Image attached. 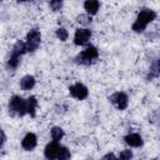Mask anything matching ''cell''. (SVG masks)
<instances>
[{
  "label": "cell",
  "instance_id": "cell-23",
  "mask_svg": "<svg viewBox=\"0 0 160 160\" xmlns=\"http://www.w3.org/2000/svg\"><path fill=\"white\" fill-rule=\"evenodd\" d=\"M102 160H116V158H115L114 154H106V155L102 158Z\"/></svg>",
  "mask_w": 160,
  "mask_h": 160
},
{
  "label": "cell",
  "instance_id": "cell-10",
  "mask_svg": "<svg viewBox=\"0 0 160 160\" xmlns=\"http://www.w3.org/2000/svg\"><path fill=\"white\" fill-rule=\"evenodd\" d=\"M125 142L132 148H139L142 145V139L139 134H129L125 136Z\"/></svg>",
  "mask_w": 160,
  "mask_h": 160
},
{
  "label": "cell",
  "instance_id": "cell-5",
  "mask_svg": "<svg viewBox=\"0 0 160 160\" xmlns=\"http://www.w3.org/2000/svg\"><path fill=\"white\" fill-rule=\"evenodd\" d=\"M109 100L119 109V110H125L126 108H128V104H129V98H128V95L125 94V92H115V94H112L110 98H109Z\"/></svg>",
  "mask_w": 160,
  "mask_h": 160
},
{
  "label": "cell",
  "instance_id": "cell-13",
  "mask_svg": "<svg viewBox=\"0 0 160 160\" xmlns=\"http://www.w3.org/2000/svg\"><path fill=\"white\" fill-rule=\"evenodd\" d=\"M26 51H28V49H26V42H24V41H21V40H18V41L15 42V45L12 46L11 54H15V55L21 56V55L25 54Z\"/></svg>",
  "mask_w": 160,
  "mask_h": 160
},
{
  "label": "cell",
  "instance_id": "cell-15",
  "mask_svg": "<svg viewBox=\"0 0 160 160\" xmlns=\"http://www.w3.org/2000/svg\"><path fill=\"white\" fill-rule=\"evenodd\" d=\"M36 106H38V100L35 96H30L28 99V114H30V116H35V111H36Z\"/></svg>",
  "mask_w": 160,
  "mask_h": 160
},
{
  "label": "cell",
  "instance_id": "cell-3",
  "mask_svg": "<svg viewBox=\"0 0 160 160\" xmlns=\"http://www.w3.org/2000/svg\"><path fill=\"white\" fill-rule=\"evenodd\" d=\"M99 52H98V49L95 46H88L81 54H79L76 56V61L80 62V64H84V65H90L96 58H98Z\"/></svg>",
  "mask_w": 160,
  "mask_h": 160
},
{
  "label": "cell",
  "instance_id": "cell-19",
  "mask_svg": "<svg viewBox=\"0 0 160 160\" xmlns=\"http://www.w3.org/2000/svg\"><path fill=\"white\" fill-rule=\"evenodd\" d=\"M76 20H78V22L81 24V25H89V24H91V16H90V15H84V14H81V15H79V16L76 18Z\"/></svg>",
  "mask_w": 160,
  "mask_h": 160
},
{
  "label": "cell",
  "instance_id": "cell-24",
  "mask_svg": "<svg viewBox=\"0 0 160 160\" xmlns=\"http://www.w3.org/2000/svg\"><path fill=\"white\" fill-rule=\"evenodd\" d=\"M5 140H6V138H5V132H4V130H1V146H4Z\"/></svg>",
  "mask_w": 160,
  "mask_h": 160
},
{
  "label": "cell",
  "instance_id": "cell-8",
  "mask_svg": "<svg viewBox=\"0 0 160 160\" xmlns=\"http://www.w3.org/2000/svg\"><path fill=\"white\" fill-rule=\"evenodd\" d=\"M59 150H60V145L58 144V141H52V142H49L44 150V154H45V158L48 160H54V159H58V155H59Z\"/></svg>",
  "mask_w": 160,
  "mask_h": 160
},
{
  "label": "cell",
  "instance_id": "cell-1",
  "mask_svg": "<svg viewBox=\"0 0 160 160\" xmlns=\"http://www.w3.org/2000/svg\"><path fill=\"white\" fill-rule=\"evenodd\" d=\"M156 18V14L155 11L150 10V9H144L139 12L135 22L132 24V30L136 31V32H142L146 28V25L149 22H151L152 20H155Z\"/></svg>",
  "mask_w": 160,
  "mask_h": 160
},
{
  "label": "cell",
  "instance_id": "cell-16",
  "mask_svg": "<svg viewBox=\"0 0 160 160\" xmlns=\"http://www.w3.org/2000/svg\"><path fill=\"white\" fill-rule=\"evenodd\" d=\"M62 136H64V130H62L61 128H59V126H54V128L51 129V138H52L54 141H59V140H61Z\"/></svg>",
  "mask_w": 160,
  "mask_h": 160
},
{
  "label": "cell",
  "instance_id": "cell-7",
  "mask_svg": "<svg viewBox=\"0 0 160 160\" xmlns=\"http://www.w3.org/2000/svg\"><path fill=\"white\" fill-rule=\"evenodd\" d=\"M91 38V31L89 29H78L74 36V42L76 45H85Z\"/></svg>",
  "mask_w": 160,
  "mask_h": 160
},
{
  "label": "cell",
  "instance_id": "cell-12",
  "mask_svg": "<svg viewBox=\"0 0 160 160\" xmlns=\"http://www.w3.org/2000/svg\"><path fill=\"white\" fill-rule=\"evenodd\" d=\"M34 85H35V79L31 75H26L20 80V88L22 90H30L34 88Z\"/></svg>",
  "mask_w": 160,
  "mask_h": 160
},
{
  "label": "cell",
  "instance_id": "cell-22",
  "mask_svg": "<svg viewBox=\"0 0 160 160\" xmlns=\"http://www.w3.org/2000/svg\"><path fill=\"white\" fill-rule=\"evenodd\" d=\"M50 8H51L54 11H59V10L62 8V2L59 1V0H56V1H51V2H50Z\"/></svg>",
  "mask_w": 160,
  "mask_h": 160
},
{
  "label": "cell",
  "instance_id": "cell-14",
  "mask_svg": "<svg viewBox=\"0 0 160 160\" xmlns=\"http://www.w3.org/2000/svg\"><path fill=\"white\" fill-rule=\"evenodd\" d=\"M159 75H160V59H156L150 66L148 79H154V78H158Z\"/></svg>",
  "mask_w": 160,
  "mask_h": 160
},
{
  "label": "cell",
  "instance_id": "cell-4",
  "mask_svg": "<svg viewBox=\"0 0 160 160\" xmlns=\"http://www.w3.org/2000/svg\"><path fill=\"white\" fill-rule=\"evenodd\" d=\"M41 41V34L38 29H31L26 35V49L28 51H35Z\"/></svg>",
  "mask_w": 160,
  "mask_h": 160
},
{
  "label": "cell",
  "instance_id": "cell-2",
  "mask_svg": "<svg viewBox=\"0 0 160 160\" xmlns=\"http://www.w3.org/2000/svg\"><path fill=\"white\" fill-rule=\"evenodd\" d=\"M9 110L12 114H16L19 116H22L28 112V100H24L21 96L14 95L10 99L9 102Z\"/></svg>",
  "mask_w": 160,
  "mask_h": 160
},
{
  "label": "cell",
  "instance_id": "cell-20",
  "mask_svg": "<svg viewBox=\"0 0 160 160\" xmlns=\"http://www.w3.org/2000/svg\"><path fill=\"white\" fill-rule=\"evenodd\" d=\"M56 36H58V39H60L61 41H65V40L68 39V36H69L68 30L64 29V28H59V29L56 30Z\"/></svg>",
  "mask_w": 160,
  "mask_h": 160
},
{
  "label": "cell",
  "instance_id": "cell-11",
  "mask_svg": "<svg viewBox=\"0 0 160 160\" xmlns=\"http://www.w3.org/2000/svg\"><path fill=\"white\" fill-rule=\"evenodd\" d=\"M84 8L89 15H95L100 8V2L96 0H88L84 2Z\"/></svg>",
  "mask_w": 160,
  "mask_h": 160
},
{
  "label": "cell",
  "instance_id": "cell-17",
  "mask_svg": "<svg viewBox=\"0 0 160 160\" xmlns=\"http://www.w3.org/2000/svg\"><path fill=\"white\" fill-rule=\"evenodd\" d=\"M58 160H70V151H69L68 148L60 146L59 155H58Z\"/></svg>",
  "mask_w": 160,
  "mask_h": 160
},
{
  "label": "cell",
  "instance_id": "cell-6",
  "mask_svg": "<svg viewBox=\"0 0 160 160\" xmlns=\"http://www.w3.org/2000/svg\"><path fill=\"white\" fill-rule=\"evenodd\" d=\"M69 92L72 98H75L78 100H84L85 98H88V94H89L88 88L85 85L80 84V82H76V84L71 85L69 88Z\"/></svg>",
  "mask_w": 160,
  "mask_h": 160
},
{
  "label": "cell",
  "instance_id": "cell-9",
  "mask_svg": "<svg viewBox=\"0 0 160 160\" xmlns=\"http://www.w3.org/2000/svg\"><path fill=\"white\" fill-rule=\"evenodd\" d=\"M36 142H38L36 135L32 134V132H29V134H26V135L24 136V139H22V141H21V146H22L25 150L30 151V150H32V149L36 146Z\"/></svg>",
  "mask_w": 160,
  "mask_h": 160
},
{
  "label": "cell",
  "instance_id": "cell-21",
  "mask_svg": "<svg viewBox=\"0 0 160 160\" xmlns=\"http://www.w3.org/2000/svg\"><path fill=\"white\" fill-rule=\"evenodd\" d=\"M132 159V152L131 150H122L120 152V156H119V160H131Z\"/></svg>",
  "mask_w": 160,
  "mask_h": 160
},
{
  "label": "cell",
  "instance_id": "cell-18",
  "mask_svg": "<svg viewBox=\"0 0 160 160\" xmlns=\"http://www.w3.org/2000/svg\"><path fill=\"white\" fill-rule=\"evenodd\" d=\"M19 64H20V56H19V55H15V54H11L10 58H9L8 65H9L11 69H16Z\"/></svg>",
  "mask_w": 160,
  "mask_h": 160
}]
</instances>
